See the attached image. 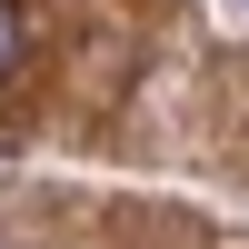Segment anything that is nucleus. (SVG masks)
<instances>
[{"label":"nucleus","mask_w":249,"mask_h":249,"mask_svg":"<svg viewBox=\"0 0 249 249\" xmlns=\"http://www.w3.org/2000/svg\"><path fill=\"white\" fill-rule=\"evenodd\" d=\"M10 60H20V10L0 0V70H10Z\"/></svg>","instance_id":"1"}]
</instances>
